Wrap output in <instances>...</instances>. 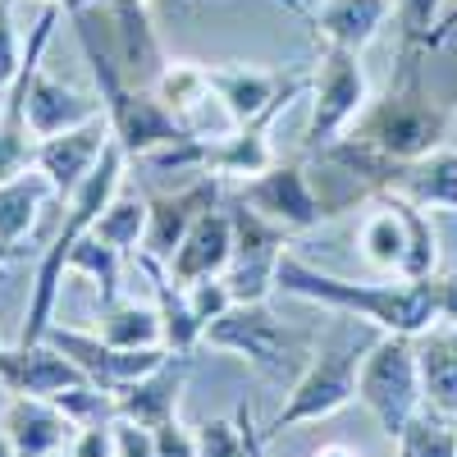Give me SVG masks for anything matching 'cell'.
<instances>
[{"mask_svg":"<svg viewBox=\"0 0 457 457\" xmlns=\"http://www.w3.org/2000/svg\"><path fill=\"white\" fill-rule=\"evenodd\" d=\"M275 288L288 293V297H302V302H316V307L357 316V320L375 325L379 334H411V338H421L426 329L439 325L435 275L421 279V284H407V279L353 284V279L325 275V270H316V265H307L302 256L284 252L279 275H275Z\"/></svg>","mask_w":457,"mask_h":457,"instance_id":"1","label":"cell"},{"mask_svg":"<svg viewBox=\"0 0 457 457\" xmlns=\"http://www.w3.org/2000/svg\"><path fill=\"white\" fill-rule=\"evenodd\" d=\"M124 179H129V151H124L120 142H110L105 156H101V165L87 174V183L64 202L60 234L51 238V247L42 252V261H37L32 297H28V320H23V343L46 338V329L55 325V297H60V284H64V275H69V252L92 234L96 215L105 211V202H110L114 193H120Z\"/></svg>","mask_w":457,"mask_h":457,"instance_id":"2","label":"cell"},{"mask_svg":"<svg viewBox=\"0 0 457 457\" xmlns=\"http://www.w3.org/2000/svg\"><path fill=\"white\" fill-rule=\"evenodd\" d=\"M375 338H379V329L366 320L361 325H334L329 338L312 353L307 370L288 385V398L270 416V426H265V439H279L284 430L325 421V416L348 407L357 398V375H361V361H366Z\"/></svg>","mask_w":457,"mask_h":457,"instance_id":"3","label":"cell"},{"mask_svg":"<svg viewBox=\"0 0 457 457\" xmlns=\"http://www.w3.org/2000/svg\"><path fill=\"white\" fill-rule=\"evenodd\" d=\"M202 348L215 353H234L243 357L252 370H261L275 385H293V379L307 370L316 338L307 329H293L284 316H275L265 302H234L220 320L206 325Z\"/></svg>","mask_w":457,"mask_h":457,"instance_id":"4","label":"cell"},{"mask_svg":"<svg viewBox=\"0 0 457 457\" xmlns=\"http://www.w3.org/2000/svg\"><path fill=\"white\" fill-rule=\"evenodd\" d=\"M79 42H83V55H87V69H92V83L101 92L110 133H114V142L129 151V161H142L156 146H170V142L187 137V129L161 105L156 92H151V87H133L87 32H79Z\"/></svg>","mask_w":457,"mask_h":457,"instance_id":"5","label":"cell"},{"mask_svg":"<svg viewBox=\"0 0 457 457\" xmlns=\"http://www.w3.org/2000/svg\"><path fill=\"white\" fill-rule=\"evenodd\" d=\"M357 403L375 416L389 439L407 430L416 411H426V379L411 334H379L357 375Z\"/></svg>","mask_w":457,"mask_h":457,"instance_id":"6","label":"cell"},{"mask_svg":"<svg viewBox=\"0 0 457 457\" xmlns=\"http://www.w3.org/2000/svg\"><path fill=\"white\" fill-rule=\"evenodd\" d=\"M366 105H370V92H366L361 55L325 46V55L312 73V120H307V133H302V161L325 156L361 120Z\"/></svg>","mask_w":457,"mask_h":457,"instance_id":"7","label":"cell"},{"mask_svg":"<svg viewBox=\"0 0 457 457\" xmlns=\"http://www.w3.org/2000/svg\"><path fill=\"white\" fill-rule=\"evenodd\" d=\"M228 215H234V261L224 270V284L234 293V302H265L275 293V275L288 252V234L243 202L228 206Z\"/></svg>","mask_w":457,"mask_h":457,"instance_id":"8","label":"cell"},{"mask_svg":"<svg viewBox=\"0 0 457 457\" xmlns=\"http://www.w3.org/2000/svg\"><path fill=\"white\" fill-rule=\"evenodd\" d=\"M238 202L252 206L256 215H265L270 224H279L284 234H302V228H316L320 220H329V206L320 202L316 183L307 174V161H275L265 174L238 183Z\"/></svg>","mask_w":457,"mask_h":457,"instance_id":"9","label":"cell"},{"mask_svg":"<svg viewBox=\"0 0 457 457\" xmlns=\"http://www.w3.org/2000/svg\"><path fill=\"white\" fill-rule=\"evenodd\" d=\"M46 343H55L96 389H110V394L133 385V379H142V375H151L170 357V348H114V343H105L101 334L73 329V325H60V320L46 329Z\"/></svg>","mask_w":457,"mask_h":457,"instance_id":"10","label":"cell"},{"mask_svg":"<svg viewBox=\"0 0 457 457\" xmlns=\"http://www.w3.org/2000/svg\"><path fill=\"white\" fill-rule=\"evenodd\" d=\"M110 142H114V133H110V120L101 114V120H92V124H79V129H64L55 137H42L37 142V156H32V170L55 187L60 202H69L87 183V174L101 165Z\"/></svg>","mask_w":457,"mask_h":457,"instance_id":"11","label":"cell"},{"mask_svg":"<svg viewBox=\"0 0 457 457\" xmlns=\"http://www.w3.org/2000/svg\"><path fill=\"white\" fill-rule=\"evenodd\" d=\"M224 197V179L202 170V174H187V183H179L174 193H151V224H146V243L142 252L170 261L174 247L183 243V234L193 228L211 206H220Z\"/></svg>","mask_w":457,"mask_h":457,"instance_id":"12","label":"cell"},{"mask_svg":"<svg viewBox=\"0 0 457 457\" xmlns=\"http://www.w3.org/2000/svg\"><path fill=\"white\" fill-rule=\"evenodd\" d=\"M0 430L10 435L19 457H64L79 421L51 398H32V394H10L5 411H0Z\"/></svg>","mask_w":457,"mask_h":457,"instance_id":"13","label":"cell"},{"mask_svg":"<svg viewBox=\"0 0 457 457\" xmlns=\"http://www.w3.org/2000/svg\"><path fill=\"white\" fill-rule=\"evenodd\" d=\"M92 385V379L73 366L55 343L37 338V343H14L0 353V389L10 394H32V398H60L64 389Z\"/></svg>","mask_w":457,"mask_h":457,"instance_id":"14","label":"cell"},{"mask_svg":"<svg viewBox=\"0 0 457 457\" xmlns=\"http://www.w3.org/2000/svg\"><path fill=\"white\" fill-rule=\"evenodd\" d=\"M105 105H101V92H83V87H69L60 79L42 69V55L32 60V73H28V124L42 137H55L64 129H79V124H92L101 120Z\"/></svg>","mask_w":457,"mask_h":457,"instance_id":"15","label":"cell"},{"mask_svg":"<svg viewBox=\"0 0 457 457\" xmlns=\"http://www.w3.org/2000/svg\"><path fill=\"white\" fill-rule=\"evenodd\" d=\"M187 370H193V357L170 353L151 375L133 379V385H124V389H114V416L156 430L161 421L179 416V398L187 389Z\"/></svg>","mask_w":457,"mask_h":457,"instance_id":"16","label":"cell"},{"mask_svg":"<svg viewBox=\"0 0 457 457\" xmlns=\"http://www.w3.org/2000/svg\"><path fill=\"white\" fill-rule=\"evenodd\" d=\"M228 261H234V215H228L224 206H211L183 234V243L174 247V256L165 265H170V275L179 284H197V279L224 275Z\"/></svg>","mask_w":457,"mask_h":457,"instance_id":"17","label":"cell"},{"mask_svg":"<svg viewBox=\"0 0 457 457\" xmlns=\"http://www.w3.org/2000/svg\"><path fill=\"white\" fill-rule=\"evenodd\" d=\"M385 193L394 197H407L416 206H426V211H453L457 215V146H435L426 151V156H416V161H403L389 179ZM379 197V193H375Z\"/></svg>","mask_w":457,"mask_h":457,"instance_id":"18","label":"cell"},{"mask_svg":"<svg viewBox=\"0 0 457 457\" xmlns=\"http://www.w3.org/2000/svg\"><path fill=\"white\" fill-rule=\"evenodd\" d=\"M394 14H398V0H325L312 14V23L325 37V46L361 55Z\"/></svg>","mask_w":457,"mask_h":457,"instance_id":"19","label":"cell"},{"mask_svg":"<svg viewBox=\"0 0 457 457\" xmlns=\"http://www.w3.org/2000/svg\"><path fill=\"white\" fill-rule=\"evenodd\" d=\"M206 79H211V92L215 101L224 105V114L234 124H247L256 120V114H265L279 92H284V79L270 69H256V64H224V69H206Z\"/></svg>","mask_w":457,"mask_h":457,"instance_id":"20","label":"cell"},{"mask_svg":"<svg viewBox=\"0 0 457 457\" xmlns=\"http://www.w3.org/2000/svg\"><path fill=\"white\" fill-rule=\"evenodd\" d=\"M133 261L142 265L146 279H151V297H156V312H161V325H165V348L193 357L202 348V325L193 320V307H187V288L170 275L165 261L146 256V252H137Z\"/></svg>","mask_w":457,"mask_h":457,"instance_id":"21","label":"cell"},{"mask_svg":"<svg viewBox=\"0 0 457 457\" xmlns=\"http://www.w3.org/2000/svg\"><path fill=\"white\" fill-rule=\"evenodd\" d=\"M416 357H421L426 379V407L457 421V325H435L416 338Z\"/></svg>","mask_w":457,"mask_h":457,"instance_id":"22","label":"cell"},{"mask_svg":"<svg viewBox=\"0 0 457 457\" xmlns=\"http://www.w3.org/2000/svg\"><path fill=\"white\" fill-rule=\"evenodd\" d=\"M161 96V105L174 114V120L193 133V137H202V114L211 110V101H215V92H211V79H206V69L202 64H183V60H170L165 64V73L156 79V87H151Z\"/></svg>","mask_w":457,"mask_h":457,"instance_id":"23","label":"cell"},{"mask_svg":"<svg viewBox=\"0 0 457 457\" xmlns=\"http://www.w3.org/2000/svg\"><path fill=\"white\" fill-rule=\"evenodd\" d=\"M146 224H151V197L137 193V187L124 179L120 193H114V197L105 202V211L96 215L92 238L110 243L114 252H124V256H137L142 243H146Z\"/></svg>","mask_w":457,"mask_h":457,"instance_id":"24","label":"cell"},{"mask_svg":"<svg viewBox=\"0 0 457 457\" xmlns=\"http://www.w3.org/2000/svg\"><path fill=\"white\" fill-rule=\"evenodd\" d=\"M96 334L114 343V348H165V325H161L156 302H137V297L101 302Z\"/></svg>","mask_w":457,"mask_h":457,"instance_id":"25","label":"cell"},{"mask_svg":"<svg viewBox=\"0 0 457 457\" xmlns=\"http://www.w3.org/2000/svg\"><path fill=\"white\" fill-rule=\"evenodd\" d=\"M46 197H55V187L28 170V174H14L0 183V243L5 247H19L32 228H37V215H42Z\"/></svg>","mask_w":457,"mask_h":457,"instance_id":"26","label":"cell"},{"mask_svg":"<svg viewBox=\"0 0 457 457\" xmlns=\"http://www.w3.org/2000/svg\"><path fill=\"white\" fill-rule=\"evenodd\" d=\"M403 220V234H407V252H403V265H398V279L407 284H421L430 275H439V234L426 215V206H416L407 197H394V193H379Z\"/></svg>","mask_w":457,"mask_h":457,"instance_id":"27","label":"cell"},{"mask_svg":"<svg viewBox=\"0 0 457 457\" xmlns=\"http://www.w3.org/2000/svg\"><path fill=\"white\" fill-rule=\"evenodd\" d=\"M403 252H407V234H403L398 211H394L385 197H375V211H370L366 224H361V256L370 261V270L398 279Z\"/></svg>","mask_w":457,"mask_h":457,"instance_id":"28","label":"cell"},{"mask_svg":"<svg viewBox=\"0 0 457 457\" xmlns=\"http://www.w3.org/2000/svg\"><path fill=\"white\" fill-rule=\"evenodd\" d=\"M124 261H129L124 252H114L110 243L87 234L79 247L69 252V275H87L96 284L101 302H114V297H120V284H124Z\"/></svg>","mask_w":457,"mask_h":457,"instance_id":"29","label":"cell"},{"mask_svg":"<svg viewBox=\"0 0 457 457\" xmlns=\"http://www.w3.org/2000/svg\"><path fill=\"white\" fill-rule=\"evenodd\" d=\"M394 444L398 457H457V426L439 411H416Z\"/></svg>","mask_w":457,"mask_h":457,"instance_id":"30","label":"cell"},{"mask_svg":"<svg viewBox=\"0 0 457 457\" xmlns=\"http://www.w3.org/2000/svg\"><path fill=\"white\" fill-rule=\"evenodd\" d=\"M183 288H187V307H193V320L202 325V334H206L211 320H220L228 307H234V293H228L224 275H211V279H197V284H183Z\"/></svg>","mask_w":457,"mask_h":457,"instance_id":"31","label":"cell"},{"mask_svg":"<svg viewBox=\"0 0 457 457\" xmlns=\"http://www.w3.org/2000/svg\"><path fill=\"white\" fill-rule=\"evenodd\" d=\"M197 457H247V439H243L238 416L197 426Z\"/></svg>","mask_w":457,"mask_h":457,"instance_id":"32","label":"cell"},{"mask_svg":"<svg viewBox=\"0 0 457 457\" xmlns=\"http://www.w3.org/2000/svg\"><path fill=\"white\" fill-rule=\"evenodd\" d=\"M23 37L14 28V0H0V92H10V83L23 69Z\"/></svg>","mask_w":457,"mask_h":457,"instance_id":"33","label":"cell"},{"mask_svg":"<svg viewBox=\"0 0 457 457\" xmlns=\"http://www.w3.org/2000/svg\"><path fill=\"white\" fill-rule=\"evenodd\" d=\"M444 0H398V23H403V42H416V37H430L444 19Z\"/></svg>","mask_w":457,"mask_h":457,"instance_id":"34","label":"cell"},{"mask_svg":"<svg viewBox=\"0 0 457 457\" xmlns=\"http://www.w3.org/2000/svg\"><path fill=\"white\" fill-rule=\"evenodd\" d=\"M110 435H114V457H156V430L151 426H137V421L114 416Z\"/></svg>","mask_w":457,"mask_h":457,"instance_id":"35","label":"cell"},{"mask_svg":"<svg viewBox=\"0 0 457 457\" xmlns=\"http://www.w3.org/2000/svg\"><path fill=\"white\" fill-rule=\"evenodd\" d=\"M156 457H197V430H187L179 416L156 426Z\"/></svg>","mask_w":457,"mask_h":457,"instance_id":"36","label":"cell"},{"mask_svg":"<svg viewBox=\"0 0 457 457\" xmlns=\"http://www.w3.org/2000/svg\"><path fill=\"white\" fill-rule=\"evenodd\" d=\"M64 457H114L110 421H101V426H79V435H73V444H69Z\"/></svg>","mask_w":457,"mask_h":457,"instance_id":"37","label":"cell"},{"mask_svg":"<svg viewBox=\"0 0 457 457\" xmlns=\"http://www.w3.org/2000/svg\"><path fill=\"white\" fill-rule=\"evenodd\" d=\"M435 297H439V325H457V265L435 275Z\"/></svg>","mask_w":457,"mask_h":457,"instance_id":"38","label":"cell"},{"mask_svg":"<svg viewBox=\"0 0 457 457\" xmlns=\"http://www.w3.org/2000/svg\"><path fill=\"white\" fill-rule=\"evenodd\" d=\"M238 426H243V439H247V457H265V453H270V439H265V430H256V421H252V407L243 403L238 411Z\"/></svg>","mask_w":457,"mask_h":457,"instance_id":"39","label":"cell"},{"mask_svg":"<svg viewBox=\"0 0 457 457\" xmlns=\"http://www.w3.org/2000/svg\"><path fill=\"white\" fill-rule=\"evenodd\" d=\"M0 457H19V453H14V444H10V435H5V430H0Z\"/></svg>","mask_w":457,"mask_h":457,"instance_id":"40","label":"cell"},{"mask_svg":"<svg viewBox=\"0 0 457 457\" xmlns=\"http://www.w3.org/2000/svg\"><path fill=\"white\" fill-rule=\"evenodd\" d=\"M316 457H353V453H348V448H320Z\"/></svg>","mask_w":457,"mask_h":457,"instance_id":"41","label":"cell"},{"mask_svg":"<svg viewBox=\"0 0 457 457\" xmlns=\"http://www.w3.org/2000/svg\"><path fill=\"white\" fill-rule=\"evenodd\" d=\"M5 261H14V247H5V243H0V265H5Z\"/></svg>","mask_w":457,"mask_h":457,"instance_id":"42","label":"cell"},{"mask_svg":"<svg viewBox=\"0 0 457 457\" xmlns=\"http://www.w3.org/2000/svg\"><path fill=\"white\" fill-rule=\"evenodd\" d=\"M0 353H5V348H0Z\"/></svg>","mask_w":457,"mask_h":457,"instance_id":"43","label":"cell"}]
</instances>
